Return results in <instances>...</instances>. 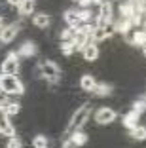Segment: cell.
Instances as JSON below:
<instances>
[{
  "mask_svg": "<svg viewBox=\"0 0 146 148\" xmlns=\"http://www.w3.org/2000/svg\"><path fill=\"white\" fill-rule=\"evenodd\" d=\"M89 114H91V105H89V103H84V105H80V106H78V108L72 112L69 123H66V129H64V133H66V135H70V133H74V131H80V129H82V127L87 123V120H89Z\"/></svg>",
  "mask_w": 146,
  "mask_h": 148,
  "instance_id": "6da1fadb",
  "label": "cell"
},
{
  "mask_svg": "<svg viewBox=\"0 0 146 148\" xmlns=\"http://www.w3.org/2000/svg\"><path fill=\"white\" fill-rule=\"evenodd\" d=\"M0 89L6 91L10 97L23 95V93H25L23 82L17 78V76H13V74H0Z\"/></svg>",
  "mask_w": 146,
  "mask_h": 148,
  "instance_id": "7a4b0ae2",
  "label": "cell"
},
{
  "mask_svg": "<svg viewBox=\"0 0 146 148\" xmlns=\"http://www.w3.org/2000/svg\"><path fill=\"white\" fill-rule=\"evenodd\" d=\"M40 76L47 82H57L61 78V69L53 61H42L40 63Z\"/></svg>",
  "mask_w": 146,
  "mask_h": 148,
  "instance_id": "3957f363",
  "label": "cell"
},
{
  "mask_svg": "<svg viewBox=\"0 0 146 148\" xmlns=\"http://www.w3.org/2000/svg\"><path fill=\"white\" fill-rule=\"evenodd\" d=\"M19 55L17 53H8L4 57V61L0 63V74H13V76H17L19 72Z\"/></svg>",
  "mask_w": 146,
  "mask_h": 148,
  "instance_id": "277c9868",
  "label": "cell"
},
{
  "mask_svg": "<svg viewBox=\"0 0 146 148\" xmlns=\"http://www.w3.org/2000/svg\"><path fill=\"white\" fill-rule=\"evenodd\" d=\"M116 118H118V112L114 108H110V106H103V108H99L97 112H95L93 120H95L97 125H110Z\"/></svg>",
  "mask_w": 146,
  "mask_h": 148,
  "instance_id": "5b68a950",
  "label": "cell"
},
{
  "mask_svg": "<svg viewBox=\"0 0 146 148\" xmlns=\"http://www.w3.org/2000/svg\"><path fill=\"white\" fill-rule=\"evenodd\" d=\"M19 32V25L17 23H10V25H4L0 29V44H10L15 40Z\"/></svg>",
  "mask_w": 146,
  "mask_h": 148,
  "instance_id": "8992f818",
  "label": "cell"
},
{
  "mask_svg": "<svg viewBox=\"0 0 146 148\" xmlns=\"http://www.w3.org/2000/svg\"><path fill=\"white\" fill-rule=\"evenodd\" d=\"M0 135L4 137H15V129H13V122L12 118L4 112V110H0Z\"/></svg>",
  "mask_w": 146,
  "mask_h": 148,
  "instance_id": "52a82bcc",
  "label": "cell"
},
{
  "mask_svg": "<svg viewBox=\"0 0 146 148\" xmlns=\"http://www.w3.org/2000/svg\"><path fill=\"white\" fill-rule=\"evenodd\" d=\"M99 46L95 42H89V44H86L82 48V57H84V61H87V63H93V61H97L99 59Z\"/></svg>",
  "mask_w": 146,
  "mask_h": 148,
  "instance_id": "ba28073f",
  "label": "cell"
},
{
  "mask_svg": "<svg viewBox=\"0 0 146 148\" xmlns=\"http://www.w3.org/2000/svg\"><path fill=\"white\" fill-rule=\"evenodd\" d=\"M64 17V23L69 27H74V29H78V27L82 25V17H80V10H66V12L63 13Z\"/></svg>",
  "mask_w": 146,
  "mask_h": 148,
  "instance_id": "9c48e42d",
  "label": "cell"
},
{
  "mask_svg": "<svg viewBox=\"0 0 146 148\" xmlns=\"http://www.w3.org/2000/svg\"><path fill=\"white\" fill-rule=\"evenodd\" d=\"M32 25L36 27V29H47V27L51 25V17H49V13L46 12H40V13H34L32 15Z\"/></svg>",
  "mask_w": 146,
  "mask_h": 148,
  "instance_id": "30bf717a",
  "label": "cell"
},
{
  "mask_svg": "<svg viewBox=\"0 0 146 148\" xmlns=\"http://www.w3.org/2000/svg\"><path fill=\"white\" fill-rule=\"evenodd\" d=\"M95 86H97V80H95L93 74H84L82 78H80V89L86 93H93Z\"/></svg>",
  "mask_w": 146,
  "mask_h": 148,
  "instance_id": "8fae6325",
  "label": "cell"
},
{
  "mask_svg": "<svg viewBox=\"0 0 146 148\" xmlns=\"http://www.w3.org/2000/svg\"><path fill=\"white\" fill-rule=\"evenodd\" d=\"M138 123H141V114L135 112V110H129V112L123 116V125L127 127V129H133V127H137Z\"/></svg>",
  "mask_w": 146,
  "mask_h": 148,
  "instance_id": "7c38bea8",
  "label": "cell"
},
{
  "mask_svg": "<svg viewBox=\"0 0 146 148\" xmlns=\"http://www.w3.org/2000/svg\"><path fill=\"white\" fill-rule=\"evenodd\" d=\"M17 55L19 57H34L36 55V44L34 42H23Z\"/></svg>",
  "mask_w": 146,
  "mask_h": 148,
  "instance_id": "4fadbf2b",
  "label": "cell"
},
{
  "mask_svg": "<svg viewBox=\"0 0 146 148\" xmlns=\"http://www.w3.org/2000/svg\"><path fill=\"white\" fill-rule=\"evenodd\" d=\"M34 10H36V0H23L21 4L17 6V12H19V15H29V13H34Z\"/></svg>",
  "mask_w": 146,
  "mask_h": 148,
  "instance_id": "5bb4252c",
  "label": "cell"
},
{
  "mask_svg": "<svg viewBox=\"0 0 146 148\" xmlns=\"http://www.w3.org/2000/svg\"><path fill=\"white\" fill-rule=\"evenodd\" d=\"M129 135H131V139H133V140H146V125L138 123L137 127L129 129Z\"/></svg>",
  "mask_w": 146,
  "mask_h": 148,
  "instance_id": "9a60e30c",
  "label": "cell"
},
{
  "mask_svg": "<svg viewBox=\"0 0 146 148\" xmlns=\"http://www.w3.org/2000/svg\"><path fill=\"white\" fill-rule=\"evenodd\" d=\"M112 93V86H108V84H104V82H97V86H95V89H93V95L95 97H108Z\"/></svg>",
  "mask_w": 146,
  "mask_h": 148,
  "instance_id": "2e32d148",
  "label": "cell"
},
{
  "mask_svg": "<svg viewBox=\"0 0 146 148\" xmlns=\"http://www.w3.org/2000/svg\"><path fill=\"white\" fill-rule=\"evenodd\" d=\"M69 137H70V139L74 140V144H76L78 148H80V146H84V144H86L87 140H89V137H87V135L84 133L82 129H80V131H74V133H70Z\"/></svg>",
  "mask_w": 146,
  "mask_h": 148,
  "instance_id": "e0dca14e",
  "label": "cell"
},
{
  "mask_svg": "<svg viewBox=\"0 0 146 148\" xmlns=\"http://www.w3.org/2000/svg\"><path fill=\"white\" fill-rule=\"evenodd\" d=\"M0 110H4V112L12 118V116H15V114L21 112V105H19V103H15V101H10L8 105H6L4 108H0Z\"/></svg>",
  "mask_w": 146,
  "mask_h": 148,
  "instance_id": "ac0fdd59",
  "label": "cell"
},
{
  "mask_svg": "<svg viewBox=\"0 0 146 148\" xmlns=\"http://www.w3.org/2000/svg\"><path fill=\"white\" fill-rule=\"evenodd\" d=\"M74 36H76V29H74V27H66L59 34V38H61V42H72Z\"/></svg>",
  "mask_w": 146,
  "mask_h": 148,
  "instance_id": "d6986e66",
  "label": "cell"
},
{
  "mask_svg": "<svg viewBox=\"0 0 146 148\" xmlns=\"http://www.w3.org/2000/svg\"><path fill=\"white\" fill-rule=\"evenodd\" d=\"M49 146V140L46 135H36L32 139V148H47Z\"/></svg>",
  "mask_w": 146,
  "mask_h": 148,
  "instance_id": "ffe728a7",
  "label": "cell"
},
{
  "mask_svg": "<svg viewBox=\"0 0 146 148\" xmlns=\"http://www.w3.org/2000/svg\"><path fill=\"white\" fill-rule=\"evenodd\" d=\"M6 148H23V140L19 139L17 135H15V137H10L8 143H6Z\"/></svg>",
  "mask_w": 146,
  "mask_h": 148,
  "instance_id": "44dd1931",
  "label": "cell"
},
{
  "mask_svg": "<svg viewBox=\"0 0 146 148\" xmlns=\"http://www.w3.org/2000/svg\"><path fill=\"white\" fill-rule=\"evenodd\" d=\"M8 103H10V95L6 91H2V89H0V108H4Z\"/></svg>",
  "mask_w": 146,
  "mask_h": 148,
  "instance_id": "7402d4cb",
  "label": "cell"
},
{
  "mask_svg": "<svg viewBox=\"0 0 146 148\" xmlns=\"http://www.w3.org/2000/svg\"><path fill=\"white\" fill-rule=\"evenodd\" d=\"M6 2H8L10 6H15V8H17V6H19V4L23 2V0H6Z\"/></svg>",
  "mask_w": 146,
  "mask_h": 148,
  "instance_id": "603a6c76",
  "label": "cell"
},
{
  "mask_svg": "<svg viewBox=\"0 0 146 148\" xmlns=\"http://www.w3.org/2000/svg\"><path fill=\"white\" fill-rule=\"evenodd\" d=\"M141 48H142V55H144V57H146V44H142Z\"/></svg>",
  "mask_w": 146,
  "mask_h": 148,
  "instance_id": "cb8c5ba5",
  "label": "cell"
},
{
  "mask_svg": "<svg viewBox=\"0 0 146 148\" xmlns=\"http://www.w3.org/2000/svg\"><path fill=\"white\" fill-rule=\"evenodd\" d=\"M2 27H4V17L0 15V29H2Z\"/></svg>",
  "mask_w": 146,
  "mask_h": 148,
  "instance_id": "d4e9b609",
  "label": "cell"
},
{
  "mask_svg": "<svg viewBox=\"0 0 146 148\" xmlns=\"http://www.w3.org/2000/svg\"><path fill=\"white\" fill-rule=\"evenodd\" d=\"M142 101H144V105H146V95H144V97H142Z\"/></svg>",
  "mask_w": 146,
  "mask_h": 148,
  "instance_id": "484cf974",
  "label": "cell"
}]
</instances>
